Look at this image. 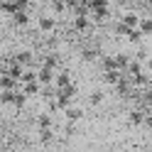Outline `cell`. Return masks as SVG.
I'll return each mask as SVG.
<instances>
[{
	"label": "cell",
	"instance_id": "cell-15",
	"mask_svg": "<svg viewBox=\"0 0 152 152\" xmlns=\"http://www.w3.org/2000/svg\"><path fill=\"white\" fill-rule=\"evenodd\" d=\"M37 125H39V128H52V113L49 110L42 113V115L37 118Z\"/></svg>",
	"mask_w": 152,
	"mask_h": 152
},
{
	"label": "cell",
	"instance_id": "cell-9",
	"mask_svg": "<svg viewBox=\"0 0 152 152\" xmlns=\"http://www.w3.org/2000/svg\"><path fill=\"white\" fill-rule=\"evenodd\" d=\"M0 88H20V81L7 74H0Z\"/></svg>",
	"mask_w": 152,
	"mask_h": 152
},
{
	"label": "cell",
	"instance_id": "cell-7",
	"mask_svg": "<svg viewBox=\"0 0 152 152\" xmlns=\"http://www.w3.org/2000/svg\"><path fill=\"white\" fill-rule=\"evenodd\" d=\"M10 17H12V25H17V27H27V25H30V12H27V10L12 12Z\"/></svg>",
	"mask_w": 152,
	"mask_h": 152
},
{
	"label": "cell",
	"instance_id": "cell-21",
	"mask_svg": "<svg viewBox=\"0 0 152 152\" xmlns=\"http://www.w3.org/2000/svg\"><path fill=\"white\" fill-rule=\"evenodd\" d=\"M30 3H37V0H30Z\"/></svg>",
	"mask_w": 152,
	"mask_h": 152
},
{
	"label": "cell",
	"instance_id": "cell-5",
	"mask_svg": "<svg viewBox=\"0 0 152 152\" xmlns=\"http://www.w3.org/2000/svg\"><path fill=\"white\" fill-rule=\"evenodd\" d=\"M12 59L20 64V66H34V56H32V52H17Z\"/></svg>",
	"mask_w": 152,
	"mask_h": 152
},
{
	"label": "cell",
	"instance_id": "cell-14",
	"mask_svg": "<svg viewBox=\"0 0 152 152\" xmlns=\"http://www.w3.org/2000/svg\"><path fill=\"white\" fill-rule=\"evenodd\" d=\"M47 5L52 7V12H54V15H61V12H66V5H64V0H49Z\"/></svg>",
	"mask_w": 152,
	"mask_h": 152
},
{
	"label": "cell",
	"instance_id": "cell-12",
	"mask_svg": "<svg viewBox=\"0 0 152 152\" xmlns=\"http://www.w3.org/2000/svg\"><path fill=\"white\" fill-rule=\"evenodd\" d=\"M113 59H115V69H118V71H123L132 56H130V54H113Z\"/></svg>",
	"mask_w": 152,
	"mask_h": 152
},
{
	"label": "cell",
	"instance_id": "cell-6",
	"mask_svg": "<svg viewBox=\"0 0 152 152\" xmlns=\"http://www.w3.org/2000/svg\"><path fill=\"white\" fill-rule=\"evenodd\" d=\"M137 30L142 32V37H150L152 34V20L147 15H140V20H137Z\"/></svg>",
	"mask_w": 152,
	"mask_h": 152
},
{
	"label": "cell",
	"instance_id": "cell-18",
	"mask_svg": "<svg viewBox=\"0 0 152 152\" xmlns=\"http://www.w3.org/2000/svg\"><path fill=\"white\" fill-rule=\"evenodd\" d=\"M96 56H98V52H96V49H86V52H83V59H86V61H93Z\"/></svg>",
	"mask_w": 152,
	"mask_h": 152
},
{
	"label": "cell",
	"instance_id": "cell-11",
	"mask_svg": "<svg viewBox=\"0 0 152 152\" xmlns=\"http://www.w3.org/2000/svg\"><path fill=\"white\" fill-rule=\"evenodd\" d=\"M37 25H39L42 32H52V30H54V17H52V15H42Z\"/></svg>",
	"mask_w": 152,
	"mask_h": 152
},
{
	"label": "cell",
	"instance_id": "cell-19",
	"mask_svg": "<svg viewBox=\"0 0 152 152\" xmlns=\"http://www.w3.org/2000/svg\"><path fill=\"white\" fill-rule=\"evenodd\" d=\"M128 30H130V27H125L123 22H118V25H115V34H120V37H125V34H128Z\"/></svg>",
	"mask_w": 152,
	"mask_h": 152
},
{
	"label": "cell",
	"instance_id": "cell-10",
	"mask_svg": "<svg viewBox=\"0 0 152 152\" xmlns=\"http://www.w3.org/2000/svg\"><path fill=\"white\" fill-rule=\"evenodd\" d=\"M125 39L130 42V44H142V39H145V37H142V32L137 30V27H132V30H128V34H125Z\"/></svg>",
	"mask_w": 152,
	"mask_h": 152
},
{
	"label": "cell",
	"instance_id": "cell-13",
	"mask_svg": "<svg viewBox=\"0 0 152 152\" xmlns=\"http://www.w3.org/2000/svg\"><path fill=\"white\" fill-rule=\"evenodd\" d=\"M42 64H44V66H49V69H54V71H56V69H59V56H56V54H47L44 59H42Z\"/></svg>",
	"mask_w": 152,
	"mask_h": 152
},
{
	"label": "cell",
	"instance_id": "cell-17",
	"mask_svg": "<svg viewBox=\"0 0 152 152\" xmlns=\"http://www.w3.org/2000/svg\"><path fill=\"white\" fill-rule=\"evenodd\" d=\"M52 137H54L52 128H39V140H42V142H49Z\"/></svg>",
	"mask_w": 152,
	"mask_h": 152
},
{
	"label": "cell",
	"instance_id": "cell-16",
	"mask_svg": "<svg viewBox=\"0 0 152 152\" xmlns=\"http://www.w3.org/2000/svg\"><path fill=\"white\" fill-rule=\"evenodd\" d=\"M103 98H106V93H103V91H93L91 98H88V103H91V106H101Z\"/></svg>",
	"mask_w": 152,
	"mask_h": 152
},
{
	"label": "cell",
	"instance_id": "cell-2",
	"mask_svg": "<svg viewBox=\"0 0 152 152\" xmlns=\"http://www.w3.org/2000/svg\"><path fill=\"white\" fill-rule=\"evenodd\" d=\"M20 91L25 93L27 98H32V96H37V93H39V81H25V83H20Z\"/></svg>",
	"mask_w": 152,
	"mask_h": 152
},
{
	"label": "cell",
	"instance_id": "cell-20",
	"mask_svg": "<svg viewBox=\"0 0 152 152\" xmlns=\"http://www.w3.org/2000/svg\"><path fill=\"white\" fill-rule=\"evenodd\" d=\"M64 5H66V10H74V7L79 5V0H64Z\"/></svg>",
	"mask_w": 152,
	"mask_h": 152
},
{
	"label": "cell",
	"instance_id": "cell-4",
	"mask_svg": "<svg viewBox=\"0 0 152 152\" xmlns=\"http://www.w3.org/2000/svg\"><path fill=\"white\" fill-rule=\"evenodd\" d=\"M88 27H91V17L88 15H74V30L86 32Z\"/></svg>",
	"mask_w": 152,
	"mask_h": 152
},
{
	"label": "cell",
	"instance_id": "cell-3",
	"mask_svg": "<svg viewBox=\"0 0 152 152\" xmlns=\"http://www.w3.org/2000/svg\"><path fill=\"white\" fill-rule=\"evenodd\" d=\"M61 113L66 115V120H69V123H79V120L83 118V110H81V108H76V106H66Z\"/></svg>",
	"mask_w": 152,
	"mask_h": 152
},
{
	"label": "cell",
	"instance_id": "cell-1",
	"mask_svg": "<svg viewBox=\"0 0 152 152\" xmlns=\"http://www.w3.org/2000/svg\"><path fill=\"white\" fill-rule=\"evenodd\" d=\"M37 81H39V86H44V83H52V81H54V69L39 64V69H37Z\"/></svg>",
	"mask_w": 152,
	"mask_h": 152
},
{
	"label": "cell",
	"instance_id": "cell-8",
	"mask_svg": "<svg viewBox=\"0 0 152 152\" xmlns=\"http://www.w3.org/2000/svg\"><path fill=\"white\" fill-rule=\"evenodd\" d=\"M137 20H140V15H137L135 10H132V12H125V15L120 17V22L125 25V27H130V30H132V27H137Z\"/></svg>",
	"mask_w": 152,
	"mask_h": 152
}]
</instances>
